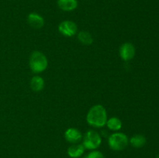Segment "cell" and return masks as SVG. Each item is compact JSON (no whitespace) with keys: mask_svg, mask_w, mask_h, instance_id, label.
<instances>
[{"mask_svg":"<svg viewBox=\"0 0 159 158\" xmlns=\"http://www.w3.org/2000/svg\"><path fill=\"white\" fill-rule=\"evenodd\" d=\"M27 23L34 29H39L44 25V20L40 14L37 12H31L27 16Z\"/></svg>","mask_w":159,"mask_h":158,"instance_id":"obj_8","label":"cell"},{"mask_svg":"<svg viewBox=\"0 0 159 158\" xmlns=\"http://www.w3.org/2000/svg\"><path fill=\"white\" fill-rule=\"evenodd\" d=\"M82 133L76 128H68L65 132V138L70 143H79L82 139Z\"/></svg>","mask_w":159,"mask_h":158,"instance_id":"obj_7","label":"cell"},{"mask_svg":"<svg viewBox=\"0 0 159 158\" xmlns=\"http://www.w3.org/2000/svg\"><path fill=\"white\" fill-rule=\"evenodd\" d=\"M30 85V88L33 91L39 92V91H42L44 88V80L40 76L35 75L31 78Z\"/></svg>","mask_w":159,"mask_h":158,"instance_id":"obj_11","label":"cell"},{"mask_svg":"<svg viewBox=\"0 0 159 158\" xmlns=\"http://www.w3.org/2000/svg\"><path fill=\"white\" fill-rule=\"evenodd\" d=\"M120 56L124 61H129L134 57L136 54V50L134 44L129 42L123 43L120 47Z\"/></svg>","mask_w":159,"mask_h":158,"instance_id":"obj_6","label":"cell"},{"mask_svg":"<svg viewBox=\"0 0 159 158\" xmlns=\"http://www.w3.org/2000/svg\"><path fill=\"white\" fill-rule=\"evenodd\" d=\"M129 143L134 148H141L146 144V138L141 134H136L130 138Z\"/></svg>","mask_w":159,"mask_h":158,"instance_id":"obj_12","label":"cell"},{"mask_svg":"<svg viewBox=\"0 0 159 158\" xmlns=\"http://www.w3.org/2000/svg\"><path fill=\"white\" fill-rule=\"evenodd\" d=\"M106 125H107V127H108L110 130L116 132L120 130L123 126L122 122H121L120 119L117 117H115V116L107 119Z\"/></svg>","mask_w":159,"mask_h":158,"instance_id":"obj_13","label":"cell"},{"mask_svg":"<svg viewBox=\"0 0 159 158\" xmlns=\"http://www.w3.org/2000/svg\"><path fill=\"white\" fill-rule=\"evenodd\" d=\"M129 144L128 136L123 133H114L109 136L108 145L111 150L115 151L124 150Z\"/></svg>","mask_w":159,"mask_h":158,"instance_id":"obj_3","label":"cell"},{"mask_svg":"<svg viewBox=\"0 0 159 158\" xmlns=\"http://www.w3.org/2000/svg\"><path fill=\"white\" fill-rule=\"evenodd\" d=\"M78 39L84 45H91L93 43V38L92 34L87 31L82 30L78 33Z\"/></svg>","mask_w":159,"mask_h":158,"instance_id":"obj_14","label":"cell"},{"mask_svg":"<svg viewBox=\"0 0 159 158\" xmlns=\"http://www.w3.org/2000/svg\"><path fill=\"white\" fill-rule=\"evenodd\" d=\"M78 26L75 22L65 20L58 25V31L65 37H71L77 33Z\"/></svg>","mask_w":159,"mask_h":158,"instance_id":"obj_5","label":"cell"},{"mask_svg":"<svg viewBox=\"0 0 159 158\" xmlns=\"http://www.w3.org/2000/svg\"><path fill=\"white\" fill-rule=\"evenodd\" d=\"M84 158H105L104 155L102 154V152L99 151V150H92L89 153H87Z\"/></svg>","mask_w":159,"mask_h":158,"instance_id":"obj_15","label":"cell"},{"mask_svg":"<svg viewBox=\"0 0 159 158\" xmlns=\"http://www.w3.org/2000/svg\"><path fill=\"white\" fill-rule=\"evenodd\" d=\"M88 124L94 128H102L107 121V112L102 105H95L89 108L86 116Z\"/></svg>","mask_w":159,"mask_h":158,"instance_id":"obj_1","label":"cell"},{"mask_svg":"<svg viewBox=\"0 0 159 158\" xmlns=\"http://www.w3.org/2000/svg\"><path fill=\"white\" fill-rule=\"evenodd\" d=\"M85 147L82 144L75 143L68 148L67 153L71 158H79L84 154Z\"/></svg>","mask_w":159,"mask_h":158,"instance_id":"obj_9","label":"cell"},{"mask_svg":"<svg viewBox=\"0 0 159 158\" xmlns=\"http://www.w3.org/2000/svg\"><path fill=\"white\" fill-rule=\"evenodd\" d=\"M57 6L65 12H71L78 7L77 0H57Z\"/></svg>","mask_w":159,"mask_h":158,"instance_id":"obj_10","label":"cell"},{"mask_svg":"<svg viewBox=\"0 0 159 158\" xmlns=\"http://www.w3.org/2000/svg\"><path fill=\"white\" fill-rule=\"evenodd\" d=\"M156 158H159V153L158 155H157V156H156Z\"/></svg>","mask_w":159,"mask_h":158,"instance_id":"obj_16","label":"cell"},{"mask_svg":"<svg viewBox=\"0 0 159 158\" xmlns=\"http://www.w3.org/2000/svg\"><path fill=\"white\" fill-rule=\"evenodd\" d=\"M82 145L85 149L90 150H96L102 143L100 135L95 130H89L82 137Z\"/></svg>","mask_w":159,"mask_h":158,"instance_id":"obj_4","label":"cell"},{"mask_svg":"<svg viewBox=\"0 0 159 158\" xmlns=\"http://www.w3.org/2000/svg\"><path fill=\"white\" fill-rule=\"evenodd\" d=\"M30 68L35 74H40L48 68V60L42 52L35 50L31 54L29 60Z\"/></svg>","mask_w":159,"mask_h":158,"instance_id":"obj_2","label":"cell"}]
</instances>
